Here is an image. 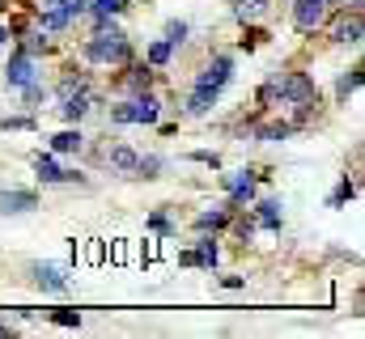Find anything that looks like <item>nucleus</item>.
Masks as SVG:
<instances>
[{"instance_id": "1", "label": "nucleus", "mask_w": 365, "mask_h": 339, "mask_svg": "<svg viewBox=\"0 0 365 339\" xmlns=\"http://www.w3.org/2000/svg\"><path fill=\"white\" fill-rule=\"evenodd\" d=\"M81 56L90 60V64H128L132 60V47H128V34L119 30V26H110V30H98L90 43L81 47Z\"/></svg>"}, {"instance_id": "2", "label": "nucleus", "mask_w": 365, "mask_h": 339, "mask_svg": "<svg viewBox=\"0 0 365 339\" xmlns=\"http://www.w3.org/2000/svg\"><path fill=\"white\" fill-rule=\"evenodd\" d=\"M158 115H162V102L145 89V93H136V98H128V102H119V106H110V123H158Z\"/></svg>"}, {"instance_id": "3", "label": "nucleus", "mask_w": 365, "mask_h": 339, "mask_svg": "<svg viewBox=\"0 0 365 339\" xmlns=\"http://www.w3.org/2000/svg\"><path fill=\"white\" fill-rule=\"evenodd\" d=\"M314 98H319V89H314L310 73L280 77V102H289V106H314Z\"/></svg>"}, {"instance_id": "4", "label": "nucleus", "mask_w": 365, "mask_h": 339, "mask_svg": "<svg viewBox=\"0 0 365 339\" xmlns=\"http://www.w3.org/2000/svg\"><path fill=\"white\" fill-rule=\"evenodd\" d=\"M38 81V64H34V56H26L21 47L13 51V60H9V68H4V85L9 89H21V85Z\"/></svg>"}, {"instance_id": "5", "label": "nucleus", "mask_w": 365, "mask_h": 339, "mask_svg": "<svg viewBox=\"0 0 365 339\" xmlns=\"http://www.w3.org/2000/svg\"><path fill=\"white\" fill-rule=\"evenodd\" d=\"M34 208H38V191H21V187L0 191V217H21V212H34Z\"/></svg>"}, {"instance_id": "6", "label": "nucleus", "mask_w": 365, "mask_h": 339, "mask_svg": "<svg viewBox=\"0 0 365 339\" xmlns=\"http://www.w3.org/2000/svg\"><path fill=\"white\" fill-rule=\"evenodd\" d=\"M323 17H327V4H319V0H293V26H297L302 34L319 30Z\"/></svg>"}, {"instance_id": "7", "label": "nucleus", "mask_w": 365, "mask_h": 339, "mask_svg": "<svg viewBox=\"0 0 365 339\" xmlns=\"http://www.w3.org/2000/svg\"><path fill=\"white\" fill-rule=\"evenodd\" d=\"M234 81V56H212V64L200 73V85H212V89H225Z\"/></svg>"}, {"instance_id": "8", "label": "nucleus", "mask_w": 365, "mask_h": 339, "mask_svg": "<svg viewBox=\"0 0 365 339\" xmlns=\"http://www.w3.org/2000/svg\"><path fill=\"white\" fill-rule=\"evenodd\" d=\"M34 174H38V182H77V178H81L77 170H60L51 153H38V157H34Z\"/></svg>"}, {"instance_id": "9", "label": "nucleus", "mask_w": 365, "mask_h": 339, "mask_svg": "<svg viewBox=\"0 0 365 339\" xmlns=\"http://www.w3.org/2000/svg\"><path fill=\"white\" fill-rule=\"evenodd\" d=\"M34 280L47 288V293H68V276L60 263H34Z\"/></svg>"}, {"instance_id": "10", "label": "nucleus", "mask_w": 365, "mask_h": 339, "mask_svg": "<svg viewBox=\"0 0 365 339\" xmlns=\"http://www.w3.org/2000/svg\"><path fill=\"white\" fill-rule=\"evenodd\" d=\"M73 263H77V267H102V263H106V242H98V238L73 242Z\"/></svg>"}, {"instance_id": "11", "label": "nucleus", "mask_w": 365, "mask_h": 339, "mask_svg": "<svg viewBox=\"0 0 365 339\" xmlns=\"http://www.w3.org/2000/svg\"><path fill=\"white\" fill-rule=\"evenodd\" d=\"M217 98H221V89H212V85H200L191 89V98H187V115H208L212 106H217Z\"/></svg>"}, {"instance_id": "12", "label": "nucleus", "mask_w": 365, "mask_h": 339, "mask_svg": "<svg viewBox=\"0 0 365 339\" xmlns=\"http://www.w3.org/2000/svg\"><path fill=\"white\" fill-rule=\"evenodd\" d=\"M38 26H43V34H64L73 21L64 17V9H60V4H43V13H38Z\"/></svg>"}, {"instance_id": "13", "label": "nucleus", "mask_w": 365, "mask_h": 339, "mask_svg": "<svg viewBox=\"0 0 365 339\" xmlns=\"http://www.w3.org/2000/svg\"><path fill=\"white\" fill-rule=\"evenodd\" d=\"M81 149H86V136L77 127H64L51 136V153H81Z\"/></svg>"}, {"instance_id": "14", "label": "nucleus", "mask_w": 365, "mask_h": 339, "mask_svg": "<svg viewBox=\"0 0 365 339\" xmlns=\"http://www.w3.org/2000/svg\"><path fill=\"white\" fill-rule=\"evenodd\" d=\"M225 225H230V212H225V208H212V212H200V217H195V229H200V234H221Z\"/></svg>"}, {"instance_id": "15", "label": "nucleus", "mask_w": 365, "mask_h": 339, "mask_svg": "<svg viewBox=\"0 0 365 339\" xmlns=\"http://www.w3.org/2000/svg\"><path fill=\"white\" fill-rule=\"evenodd\" d=\"M255 221H259L264 229L280 234V204H276V199H259V204H255Z\"/></svg>"}, {"instance_id": "16", "label": "nucleus", "mask_w": 365, "mask_h": 339, "mask_svg": "<svg viewBox=\"0 0 365 339\" xmlns=\"http://www.w3.org/2000/svg\"><path fill=\"white\" fill-rule=\"evenodd\" d=\"M191 254H195V267H204V271H212V267L221 263V251H217V242H212V238H204Z\"/></svg>"}, {"instance_id": "17", "label": "nucleus", "mask_w": 365, "mask_h": 339, "mask_svg": "<svg viewBox=\"0 0 365 339\" xmlns=\"http://www.w3.org/2000/svg\"><path fill=\"white\" fill-rule=\"evenodd\" d=\"M149 81H153L149 64H136V68H128V77H123V85H128V93H145V89H149Z\"/></svg>"}, {"instance_id": "18", "label": "nucleus", "mask_w": 365, "mask_h": 339, "mask_svg": "<svg viewBox=\"0 0 365 339\" xmlns=\"http://www.w3.org/2000/svg\"><path fill=\"white\" fill-rule=\"evenodd\" d=\"M349 199H357V182H353V178L344 174V178H340V187L331 191V199H327V208H344Z\"/></svg>"}, {"instance_id": "19", "label": "nucleus", "mask_w": 365, "mask_h": 339, "mask_svg": "<svg viewBox=\"0 0 365 339\" xmlns=\"http://www.w3.org/2000/svg\"><path fill=\"white\" fill-rule=\"evenodd\" d=\"M357 89H361V68H353L349 77H340V81H336V102H349Z\"/></svg>"}, {"instance_id": "20", "label": "nucleus", "mask_w": 365, "mask_h": 339, "mask_svg": "<svg viewBox=\"0 0 365 339\" xmlns=\"http://www.w3.org/2000/svg\"><path fill=\"white\" fill-rule=\"evenodd\" d=\"M106 162H110L115 170H136V153H132L128 145H115V149L106 153Z\"/></svg>"}, {"instance_id": "21", "label": "nucleus", "mask_w": 365, "mask_h": 339, "mask_svg": "<svg viewBox=\"0 0 365 339\" xmlns=\"http://www.w3.org/2000/svg\"><path fill=\"white\" fill-rule=\"evenodd\" d=\"M170 56H175V47H170L166 38H158V43L149 47V68H166V64H170Z\"/></svg>"}, {"instance_id": "22", "label": "nucleus", "mask_w": 365, "mask_h": 339, "mask_svg": "<svg viewBox=\"0 0 365 339\" xmlns=\"http://www.w3.org/2000/svg\"><path fill=\"white\" fill-rule=\"evenodd\" d=\"M336 43H361V17H353V21L336 26Z\"/></svg>"}, {"instance_id": "23", "label": "nucleus", "mask_w": 365, "mask_h": 339, "mask_svg": "<svg viewBox=\"0 0 365 339\" xmlns=\"http://www.w3.org/2000/svg\"><path fill=\"white\" fill-rule=\"evenodd\" d=\"M56 4L64 9V17H68V21H81V17L90 13V0H56Z\"/></svg>"}, {"instance_id": "24", "label": "nucleus", "mask_w": 365, "mask_h": 339, "mask_svg": "<svg viewBox=\"0 0 365 339\" xmlns=\"http://www.w3.org/2000/svg\"><path fill=\"white\" fill-rule=\"evenodd\" d=\"M255 136H259V140H284V136H293V123H268V127H259Z\"/></svg>"}, {"instance_id": "25", "label": "nucleus", "mask_w": 365, "mask_h": 339, "mask_svg": "<svg viewBox=\"0 0 365 339\" xmlns=\"http://www.w3.org/2000/svg\"><path fill=\"white\" fill-rule=\"evenodd\" d=\"M187 34H191V26H187V21H166V43H170V47L187 43Z\"/></svg>"}, {"instance_id": "26", "label": "nucleus", "mask_w": 365, "mask_h": 339, "mask_svg": "<svg viewBox=\"0 0 365 339\" xmlns=\"http://www.w3.org/2000/svg\"><path fill=\"white\" fill-rule=\"evenodd\" d=\"M0 127H4V132H30L34 119H30V115H9V119H0Z\"/></svg>"}, {"instance_id": "27", "label": "nucleus", "mask_w": 365, "mask_h": 339, "mask_svg": "<svg viewBox=\"0 0 365 339\" xmlns=\"http://www.w3.org/2000/svg\"><path fill=\"white\" fill-rule=\"evenodd\" d=\"M136 174L140 178H158L162 174V157H136Z\"/></svg>"}, {"instance_id": "28", "label": "nucleus", "mask_w": 365, "mask_h": 339, "mask_svg": "<svg viewBox=\"0 0 365 339\" xmlns=\"http://www.w3.org/2000/svg\"><path fill=\"white\" fill-rule=\"evenodd\" d=\"M51 323H60V327H81V314H77V310H51Z\"/></svg>"}, {"instance_id": "29", "label": "nucleus", "mask_w": 365, "mask_h": 339, "mask_svg": "<svg viewBox=\"0 0 365 339\" xmlns=\"http://www.w3.org/2000/svg\"><path fill=\"white\" fill-rule=\"evenodd\" d=\"M77 89H90V81H86V77H64L56 93H60V98H68V93H77Z\"/></svg>"}, {"instance_id": "30", "label": "nucleus", "mask_w": 365, "mask_h": 339, "mask_svg": "<svg viewBox=\"0 0 365 339\" xmlns=\"http://www.w3.org/2000/svg\"><path fill=\"white\" fill-rule=\"evenodd\" d=\"M90 13H123V0H90Z\"/></svg>"}, {"instance_id": "31", "label": "nucleus", "mask_w": 365, "mask_h": 339, "mask_svg": "<svg viewBox=\"0 0 365 339\" xmlns=\"http://www.w3.org/2000/svg\"><path fill=\"white\" fill-rule=\"evenodd\" d=\"M140 259H145V267H149L153 259H162V238H145V254H140Z\"/></svg>"}, {"instance_id": "32", "label": "nucleus", "mask_w": 365, "mask_h": 339, "mask_svg": "<svg viewBox=\"0 0 365 339\" xmlns=\"http://www.w3.org/2000/svg\"><path fill=\"white\" fill-rule=\"evenodd\" d=\"M149 225H153L158 234H170V217H166V212H153V217H149Z\"/></svg>"}, {"instance_id": "33", "label": "nucleus", "mask_w": 365, "mask_h": 339, "mask_svg": "<svg viewBox=\"0 0 365 339\" xmlns=\"http://www.w3.org/2000/svg\"><path fill=\"white\" fill-rule=\"evenodd\" d=\"M191 162H200V166H221V157H217V153H204V149H200V153H191Z\"/></svg>"}, {"instance_id": "34", "label": "nucleus", "mask_w": 365, "mask_h": 339, "mask_svg": "<svg viewBox=\"0 0 365 339\" xmlns=\"http://www.w3.org/2000/svg\"><path fill=\"white\" fill-rule=\"evenodd\" d=\"M221 284H225V288H242L247 280H242V276H221Z\"/></svg>"}, {"instance_id": "35", "label": "nucleus", "mask_w": 365, "mask_h": 339, "mask_svg": "<svg viewBox=\"0 0 365 339\" xmlns=\"http://www.w3.org/2000/svg\"><path fill=\"white\" fill-rule=\"evenodd\" d=\"M9 38H13V34H9V26H0V47H4Z\"/></svg>"}, {"instance_id": "36", "label": "nucleus", "mask_w": 365, "mask_h": 339, "mask_svg": "<svg viewBox=\"0 0 365 339\" xmlns=\"http://www.w3.org/2000/svg\"><path fill=\"white\" fill-rule=\"evenodd\" d=\"M4 335H13V331H9V327H4V323H0V339H4Z\"/></svg>"}, {"instance_id": "37", "label": "nucleus", "mask_w": 365, "mask_h": 339, "mask_svg": "<svg viewBox=\"0 0 365 339\" xmlns=\"http://www.w3.org/2000/svg\"><path fill=\"white\" fill-rule=\"evenodd\" d=\"M319 4H336V0H319Z\"/></svg>"}, {"instance_id": "38", "label": "nucleus", "mask_w": 365, "mask_h": 339, "mask_svg": "<svg viewBox=\"0 0 365 339\" xmlns=\"http://www.w3.org/2000/svg\"><path fill=\"white\" fill-rule=\"evenodd\" d=\"M128 4H132V0H123V9H128Z\"/></svg>"}, {"instance_id": "39", "label": "nucleus", "mask_w": 365, "mask_h": 339, "mask_svg": "<svg viewBox=\"0 0 365 339\" xmlns=\"http://www.w3.org/2000/svg\"><path fill=\"white\" fill-rule=\"evenodd\" d=\"M353 4H357V9H361V0H353Z\"/></svg>"}]
</instances>
